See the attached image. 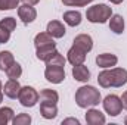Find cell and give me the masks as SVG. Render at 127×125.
Wrapping results in <instances>:
<instances>
[{"label": "cell", "mask_w": 127, "mask_h": 125, "mask_svg": "<svg viewBox=\"0 0 127 125\" xmlns=\"http://www.w3.org/2000/svg\"><path fill=\"white\" fill-rule=\"evenodd\" d=\"M50 44H56L55 41H53V37L49 34V32H38L37 35H35V38H34V46H35V49H38V47H43V46H50Z\"/></svg>", "instance_id": "obj_19"}, {"label": "cell", "mask_w": 127, "mask_h": 125, "mask_svg": "<svg viewBox=\"0 0 127 125\" xmlns=\"http://www.w3.org/2000/svg\"><path fill=\"white\" fill-rule=\"evenodd\" d=\"M56 52V44H50V46H43V47H38L37 52H35V56L38 61H43L46 62L49 58H52Z\"/></svg>", "instance_id": "obj_18"}, {"label": "cell", "mask_w": 127, "mask_h": 125, "mask_svg": "<svg viewBox=\"0 0 127 125\" xmlns=\"http://www.w3.org/2000/svg\"><path fill=\"white\" fill-rule=\"evenodd\" d=\"M13 62H15V59L10 52H7V50L0 52V71H6Z\"/></svg>", "instance_id": "obj_21"}, {"label": "cell", "mask_w": 127, "mask_h": 125, "mask_svg": "<svg viewBox=\"0 0 127 125\" xmlns=\"http://www.w3.org/2000/svg\"><path fill=\"white\" fill-rule=\"evenodd\" d=\"M65 62H66V61H65V58H64L62 55L56 50V52H55V55L46 61V65H58V66H65Z\"/></svg>", "instance_id": "obj_25"}, {"label": "cell", "mask_w": 127, "mask_h": 125, "mask_svg": "<svg viewBox=\"0 0 127 125\" xmlns=\"http://www.w3.org/2000/svg\"><path fill=\"white\" fill-rule=\"evenodd\" d=\"M9 38H10V32L6 31L4 28H1V27H0V44L7 43V41H9Z\"/></svg>", "instance_id": "obj_29"}, {"label": "cell", "mask_w": 127, "mask_h": 125, "mask_svg": "<svg viewBox=\"0 0 127 125\" xmlns=\"http://www.w3.org/2000/svg\"><path fill=\"white\" fill-rule=\"evenodd\" d=\"M97 83L103 88L109 87H123L127 84V71L123 68H112L105 69L97 75Z\"/></svg>", "instance_id": "obj_1"}, {"label": "cell", "mask_w": 127, "mask_h": 125, "mask_svg": "<svg viewBox=\"0 0 127 125\" xmlns=\"http://www.w3.org/2000/svg\"><path fill=\"white\" fill-rule=\"evenodd\" d=\"M12 122H13V125H28L31 122V116L28 113H19V115L13 116Z\"/></svg>", "instance_id": "obj_26"}, {"label": "cell", "mask_w": 127, "mask_h": 125, "mask_svg": "<svg viewBox=\"0 0 127 125\" xmlns=\"http://www.w3.org/2000/svg\"><path fill=\"white\" fill-rule=\"evenodd\" d=\"M109 30L115 34H123L124 31V19L121 15H111L109 21Z\"/></svg>", "instance_id": "obj_20"}, {"label": "cell", "mask_w": 127, "mask_h": 125, "mask_svg": "<svg viewBox=\"0 0 127 125\" xmlns=\"http://www.w3.org/2000/svg\"><path fill=\"white\" fill-rule=\"evenodd\" d=\"M4 72H6V75H7L9 80H18V78L22 75V66L18 62H13Z\"/></svg>", "instance_id": "obj_22"}, {"label": "cell", "mask_w": 127, "mask_h": 125, "mask_svg": "<svg viewBox=\"0 0 127 125\" xmlns=\"http://www.w3.org/2000/svg\"><path fill=\"white\" fill-rule=\"evenodd\" d=\"M24 3H27V4H31V6H34V4H37L40 0H22Z\"/></svg>", "instance_id": "obj_32"}, {"label": "cell", "mask_w": 127, "mask_h": 125, "mask_svg": "<svg viewBox=\"0 0 127 125\" xmlns=\"http://www.w3.org/2000/svg\"><path fill=\"white\" fill-rule=\"evenodd\" d=\"M18 16L24 24H31L37 18V10L32 7L31 4L24 3L22 6H18Z\"/></svg>", "instance_id": "obj_7"}, {"label": "cell", "mask_w": 127, "mask_h": 125, "mask_svg": "<svg viewBox=\"0 0 127 125\" xmlns=\"http://www.w3.org/2000/svg\"><path fill=\"white\" fill-rule=\"evenodd\" d=\"M38 100L40 103H58L59 100V94L56 93L55 90H50V88H43L40 94H38Z\"/></svg>", "instance_id": "obj_16"}, {"label": "cell", "mask_w": 127, "mask_h": 125, "mask_svg": "<svg viewBox=\"0 0 127 125\" xmlns=\"http://www.w3.org/2000/svg\"><path fill=\"white\" fill-rule=\"evenodd\" d=\"M105 121V115L97 109H89L86 113V122L89 125H103Z\"/></svg>", "instance_id": "obj_14"}, {"label": "cell", "mask_w": 127, "mask_h": 125, "mask_svg": "<svg viewBox=\"0 0 127 125\" xmlns=\"http://www.w3.org/2000/svg\"><path fill=\"white\" fill-rule=\"evenodd\" d=\"M100 91L92 85H83L75 91V103L78 107H95L100 103Z\"/></svg>", "instance_id": "obj_2"}, {"label": "cell", "mask_w": 127, "mask_h": 125, "mask_svg": "<svg viewBox=\"0 0 127 125\" xmlns=\"http://www.w3.org/2000/svg\"><path fill=\"white\" fill-rule=\"evenodd\" d=\"M111 15H112V9L106 4H102V3L89 7L86 12V18L92 24H105L111 18Z\"/></svg>", "instance_id": "obj_3"}, {"label": "cell", "mask_w": 127, "mask_h": 125, "mask_svg": "<svg viewBox=\"0 0 127 125\" xmlns=\"http://www.w3.org/2000/svg\"><path fill=\"white\" fill-rule=\"evenodd\" d=\"M13 119V110L10 107H0V125L9 124Z\"/></svg>", "instance_id": "obj_23"}, {"label": "cell", "mask_w": 127, "mask_h": 125, "mask_svg": "<svg viewBox=\"0 0 127 125\" xmlns=\"http://www.w3.org/2000/svg\"><path fill=\"white\" fill-rule=\"evenodd\" d=\"M80 125V122H78V119H75V118H66V119H64L62 121V125Z\"/></svg>", "instance_id": "obj_30"}, {"label": "cell", "mask_w": 127, "mask_h": 125, "mask_svg": "<svg viewBox=\"0 0 127 125\" xmlns=\"http://www.w3.org/2000/svg\"><path fill=\"white\" fill-rule=\"evenodd\" d=\"M3 102V91H0V103Z\"/></svg>", "instance_id": "obj_34"}, {"label": "cell", "mask_w": 127, "mask_h": 125, "mask_svg": "<svg viewBox=\"0 0 127 125\" xmlns=\"http://www.w3.org/2000/svg\"><path fill=\"white\" fill-rule=\"evenodd\" d=\"M124 124L127 125V116H126V118H124Z\"/></svg>", "instance_id": "obj_36"}, {"label": "cell", "mask_w": 127, "mask_h": 125, "mask_svg": "<svg viewBox=\"0 0 127 125\" xmlns=\"http://www.w3.org/2000/svg\"><path fill=\"white\" fill-rule=\"evenodd\" d=\"M118 62V58L115 55H111V53H102V55H97L96 56V65L106 69V68H112L115 66Z\"/></svg>", "instance_id": "obj_10"}, {"label": "cell", "mask_w": 127, "mask_h": 125, "mask_svg": "<svg viewBox=\"0 0 127 125\" xmlns=\"http://www.w3.org/2000/svg\"><path fill=\"white\" fill-rule=\"evenodd\" d=\"M72 77H74V80H77L80 83H86V81L90 80V71L83 63L81 65H74L72 66Z\"/></svg>", "instance_id": "obj_13"}, {"label": "cell", "mask_w": 127, "mask_h": 125, "mask_svg": "<svg viewBox=\"0 0 127 125\" xmlns=\"http://www.w3.org/2000/svg\"><path fill=\"white\" fill-rule=\"evenodd\" d=\"M64 22L69 27H78L81 24V13L78 10H68L64 13Z\"/></svg>", "instance_id": "obj_17"}, {"label": "cell", "mask_w": 127, "mask_h": 125, "mask_svg": "<svg viewBox=\"0 0 127 125\" xmlns=\"http://www.w3.org/2000/svg\"><path fill=\"white\" fill-rule=\"evenodd\" d=\"M120 99H121V103H123V107H124V109L127 110V91H124V93H123V96H121Z\"/></svg>", "instance_id": "obj_31"}, {"label": "cell", "mask_w": 127, "mask_h": 125, "mask_svg": "<svg viewBox=\"0 0 127 125\" xmlns=\"http://www.w3.org/2000/svg\"><path fill=\"white\" fill-rule=\"evenodd\" d=\"M66 61L71 63L72 66L74 65H81V63H84V61H86V52H83L81 49L72 46L68 50V53H66Z\"/></svg>", "instance_id": "obj_8"}, {"label": "cell", "mask_w": 127, "mask_h": 125, "mask_svg": "<svg viewBox=\"0 0 127 125\" xmlns=\"http://www.w3.org/2000/svg\"><path fill=\"white\" fill-rule=\"evenodd\" d=\"M18 100H19V103H21L24 107H32V106H35L37 102H38V93L35 91V88H32L30 85L21 87Z\"/></svg>", "instance_id": "obj_4"}, {"label": "cell", "mask_w": 127, "mask_h": 125, "mask_svg": "<svg viewBox=\"0 0 127 125\" xmlns=\"http://www.w3.org/2000/svg\"><path fill=\"white\" fill-rule=\"evenodd\" d=\"M40 113L44 119H55L58 115V107L55 103H40Z\"/></svg>", "instance_id": "obj_15"}, {"label": "cell", "mask_w": 127, "mask_h": 125, "mask_svg": "<svg viewBox=\"0 0 127 125\" xmlns=\"http://www.w3.org/2000/svg\"><path fill=\"white\" fill-rule=\"evenodd\" d=\"M93 0H62L65 6H87Z\"/></svg>", "instance_id": "obj_28"}, {"label": "cell", "mask_w": 127, "mask_h": 125, "mask_svg": "<svg viewBox=\"0 0 127 125\" xmlns=\"http://www.w3.org/2000/svg\"><path fill=\"white\" fill-rule=\"evenodd\" d=\"M0 27H1V28H4L6 31H9V32L15 31V28H16V19H15V18H12V16L3 18V19L0 21Z\"/></svg>", "instance_id": "obj_24"}, {"label": "cell", "mask_w": 127, "mask_h": 125, "mask_svg": "<svg viewBox=\"0 0 127 125\" xmlns=\"http://www.w3.org/2000/svg\"><path fill=\"white\" fill-rule=\"evenodd\" d=\"M74 46L81 49L83 52L89 53L93 49V40H92V37L89 34H80V35H77L74 38Z\"/></svg>", "instance_id": "obj_9"}, {"label": "cell", "mask_w": 127, "mask_h": 125, "mask_svg": "<svg viewBox=\"0 0 127 125\" xmlns=\"http://www.w3.org/2000/svg\"><path fill=\"white\" fill-rule=\"evenodd\" d=\"M103 109L108 115L111 116H118L123 110V103H121V99L115 94H109L103 99Z\"/></svg>", "instance_id": "obj_5"}, {"label": "cell", "mask_w": 127, "mask_h": 125, "mask_svg": "<svg viewBox=\"0 0 127 125\" xmlns=\"http://www.w3.org/2000/svg\"><path fill=\"white\" fill-rule=\"evenodd\" d=\"M19 91H21V85H19L18 80H9L3 85V94L9 99H18Z\"/></svg>", "instance_id": "obj_11"}, {"label": "cell", "mask_w": 127, "mask_h": 125, "mask_svg": "<svg viewBox=\"0 0 127 125\" xmlns=\"http://www.w3.org/2000/svg\"><path fill=\"white\" fill-rule=\"evenodd\" d=\"M44 78H46L49 83H52V84H61L64 80H65L64 66H58V65H46Z\"/></svg>", "instance_id": "obj_6"}, {"label": "cell", "mask_w": 127, "mask_h": 125, "mask_svg": "<svg viewBox=\"0 0 127 125\" xmlns=\"http://www.w3.org/2000/svg\"><path fill=\"white\" fill-rule=\"evenodd\" d=\"M18 4H19V0H0V10L16 9Z\"/></svg>", "instance_id": "obj_27"}, {"label": "cell", "mask_w": 127, "mask_h": 125, "mask_svg": "<svg viewBox=\"0 0 127 125\" xmlns=\"http://www.w3.org/2000/svg\"><path fill=\"white\" fill-rule=\"evenodd\" d=\"M109 1H111V3H114V4H120L123 0H109Z\"/></svg>", "instance_id": "obj_33"}, {"label": "cell", "mask_w": 127, "mask_h": 125, "mask_svg": "<svg viewBox=\"0 0 127 125\" xmlns=\"http://www.w3.org/2000/svg\"><path fill=\"white\" fill-rule=\"evenodd\" d=\"M46 31L49 32L53 38H62L65 35V32H66V30H65V27H64V24L61 21H50L47 24Z\"/></svg>", "instance_id": "obj_12"}, {"label": "cell", "mask_w": 127, "mask_h": 125, "mask_svg": "<svg viewBox=\"0 0 127 125\" xmlns=\"http://www.w3.org/2000/svg\"><path fill=\"white\" fill-rule=\"evenodd\" d=\"M0 91H3V84H1V81H0Z\"/></svg>", "instance_id": "obj_35"}]
</instances>
